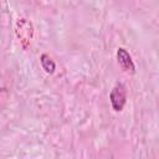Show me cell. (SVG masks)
Returning a JSON list of instances; mask_svg holds the SVG:
<instances>
[{
	"mask_svg": "<svg viewBox=\"0 0 159 159\" xmlns=\"http://www.w3.org/2000/svg\"><path fill=\"white\" fill-rule=\"evenodd\" d=\"M111 106L116 112H120L127 102V89L123 83H117L109 93Z\"/></svg>",
	"mask_w": 159,
	"mask_h": 159,
	"instance_id": "obj_1",
	"label": "cell"
},
{
	"mask_svg": "<svg viewBox=\"0 0 159 159\" xmlns=\"http://www.w3.org/2000/svg\"><path fill=\"white\" fill-rule=\"evenodd\" d=\"M117 60H118V63L124 72H127V73H134L135 72V65H134L130 55L128 53V51L125 48L119 47L117 50Z\"/></svg>",
	"mask_w": 159,
	"mask_h": 159,
	"instance_id": "obj_2",
	"label": "cell"
},
{
	"mask_svg": "<svg viewBox=\"0 0 159 159\" xmlns=\"http://www.w3.org/2000/svg\"><path fill=\"white\" fill-rule=\"evenodd\" d=\"M40 63H41V67L45 70L46 73H53L55 70H56V63L55 61L47 55V53H42L41 57H40Z\"/></svg>",
	"mask_w": 159,
	"mask_h": 159,
	"instance_id": "obj_3",
	"label": "cell"
}]
</instances>
